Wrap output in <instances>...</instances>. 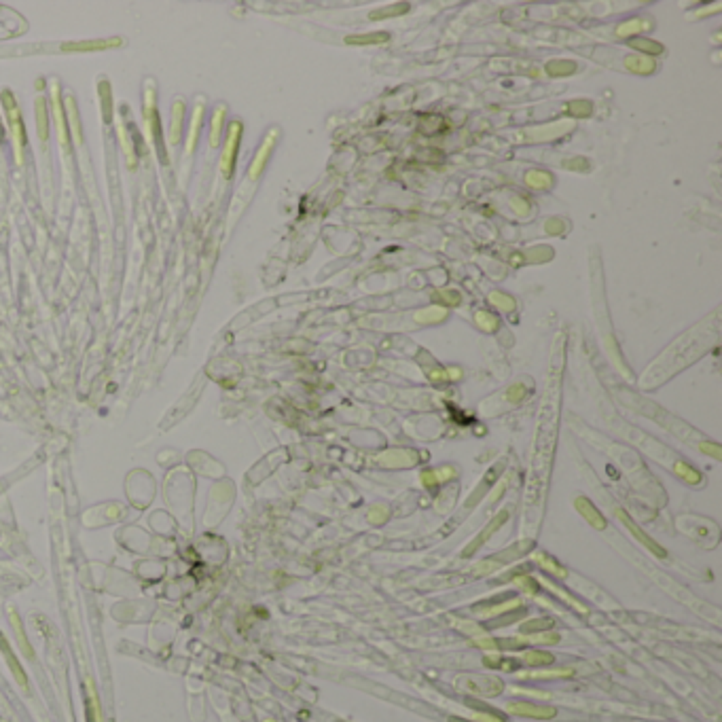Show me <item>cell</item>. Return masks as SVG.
<instances>
[{
	"label": "cell",
	"mask_w": 722,
	"mask_h": 722,
	"mask_svg": "<svg viewBox=\"0 0 722 722\" xmlns=\"http://www.w3.org/2000/svg\"><path fill=\"white\" fill-rule=\"evenodd\" d=\"M553 661H555V657L547 650H527L523 655V663L532 665V667H545V665H551Z\"/></svg>",
	"instance_id": "8992f818"
},
{
	"label": "cell",
	"mask_w": 722,
	"mask_h": 722,
	"mask_svg": "<svg viewBox=\"0 0 722 722\" xmlns=\"http://www.w3.org/2000/svg\"><path fill=\"white\" fill-rule=\"evenodd\" d=\"M576 508H578L580 515L587 519V523L593 525L595 530H603V527H606V519L599 515L597 508L591 504V500H587V498H576Z\"/></svg>",
	"instance_id": "5b68a950"
},
{
	"label": "cell",
	"mask_w": 722,
	"mask_h": 722,
	"mask_svg": "<svg viewBox=\"0 0 722 722\" xmlns=\"http://www.w3.org/2000/svg\"><path fill=\"white\" fill-rule=\"evenodd\" d=\"M718 335H720V310L712 312L706 320L695 324L690 331L682 333L669 347H665V352L644 373L642 388H657L667 377L693 364L697 358H701L708 352V347L718 341Z\"/></svg>",
	"instance_id": "6da1fadb"
},
{
	"label": "cell",
	"mask_w": 722,
	"mask_h": 722,
	"mask_svg": "<svg viewBox=\"0 0 722 722\" xmlns=\"http://www.w3.org/2000/svg\"><path fill=\"white\" fill-rule=\"evenodd\" d=\"M532 640H534V642H540V644H557V642H559V636L553 634V632H547V634H536Z\"/></svg>",
	"instance_id": "30bf717a"
},
{
	"label": "cell",
	"mask_w": 722,
	"mask_h": 722,
	"mask_svg": "<svg viewBox=\"0 0 722 722\" xmlns=\"http://www.w3.org/2000/svg\"><path fill=\"white\" fill-rule=\"evenodd\" d=\"M572 671L570 669H555V671H545V673H532L530 678H566Z\"/></svg>",
	"instance_id": "9c48e42d"
},
{
	"label": "cell",
	"mask_w": 722,
	"mask_h": 722,
	"mask_svg": "<svg viewBox=\"0 0 722 722\" xmlns=\"http://www.w3.org/2000/svg\"><path fill=\"white\" fill-rule=\"evenodd\" d=\"M555 623H553V619H538V621H527L523 627H521V632L523 634H532V632H549V629L553 627Z\"/></svg>",
	"instance_id": "ba28073f"
},
{
	"label": "cell",
	"mask_w": 722,
	"mask_h": 722,
	"mask_svg": "<svg viewBox=\"0 0 722 722\" xmlns=\"http://www.w3.org/2000/svg\"><path fill=\"white\" fill-rule=\"evenodd\" d=\"M506 710L515 716H525V718H536V720H549L555 718L557 710L555 708H547V706H534L527 701H512L506 706Z\"/></svg>",
	"instance_id": "3957f363"
},
{
	"label": "cell",
	"mask_w": 722,
	"mask_h": 722,
	"mask_svg": "<svg viewBox=\"0 0 722 722\" xmlns=\"http://www.w3.org/2000/svg\"><path fill=\"white\" fill-rule=\"evenodd\" d=\"M466 686H469V690L473 693H481V695H487V697H494L498 693H502V682L496 680V678H479V675H471V678H466Z\"/></svg>",
	"instance_id": "277c9868"
},
{
	"label": "cell",
	"mask_w": 722,
	"mask_h": 722,
	"mask_svg": "<svg viewBox=\"0 0 722 722\" xmlns=\"http://www.w3.org/2000/svg\"><path fill=\"white\" fill-rule=\"evenodd\" d=\"M504 519H506V515H500V517H496V519H494L492 523H489V525H487V532H483V534L479 536V538H477V540H475V543L471 545V549H466V551H464V555H473V553H475V551H477V549H479V547H481V545H483V543H485V540L489 538V536H492V534L496 532V527L504 523Z\"/></svg>",
	"instance_id": "52a82bcc"
},
{
	"label": "cell",
	"mask_w": 722,
	"mask_h": 722,
	"mask_svg": "<svg viewBox=\"0 0 722 722\" xmlns=\"http://www.w3.org/2000/svg\"><path fill=\"white\" fill-rule=\"evenodd\" d=\"M617 517H619V519H621V521L625 523V527H627L629 532H632V534L636 536V538H638V543H640V545H644V547H646V549H648L650 553H655L657 557H665V551H663V549H661V547H659V545H657L655 540H652V538H650V536H648L646 532H642V530L638 527V523H636V521H634L632 517H629V515H627V512H625L623 508H617Z\"/></svg>",
	"instance_id": "7a4b0ae2"
}]
</instances>
